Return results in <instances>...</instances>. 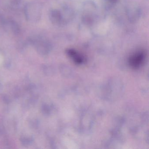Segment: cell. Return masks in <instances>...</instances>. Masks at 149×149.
Wrapping results in <instances>:
<instances>
[{
  "mask_svg": "<svg viewBox=\"0 0 149 149\" xmlns=\"http://www.w3.org/2000/svg\"><path fill=\"white\" fill-rule=\"evenodd\" d=\"M26 15L29 20L36 21L39 20L41 16V7L39 3L33 2L26 8Z\"/></svg>",
  "mask_w": 149,
  "mask_h": 149,
  "instance_id": "1",
  "label": "cell"
},
{
  "mask_svg": "<svg viewBox=\"0 0 149 149\" xmlns=\"http://www.w3.org/2000/svg\"><path fill=\"white\" fill-rule=\"evenodd\" d=\"M145 55L142 51H139L133 54L130 58V65L134 68H138L143 64L144 61Z\"/></svg>",
  "mask_w": 149,
  "mask_h": 149,
  "instance_id": "2",
  "label": "cell"
},
{
  "mask_svg": "<svg viewBox=\"0 0 149 149\" xmlns=\"http://www.w3.org/2000/svg\"><path fill=\"white\" fill-rule=\"evenodd\" d=\"M68 55L74 59L75 62L80 64L83 62V58L81 55L77 54L75 50L73 49H69L67 51Z\"/></svg>",
  "mask_w": 149,
  "mask_h": 149,
  "instance_id": "3",
  "label": "cell"
},
{
  "mask_svg": "<svg viewBox=\"0 0 149 149\" xmlns=\"http://www.w3.org/2000/svg\"><path fill=\"white\" fill-rule=\"evenodd\" d=\"M60 15L58 11H52L51 13V19L54 22H57L60 19Z\"/></svg>",
  "mask_w": 149,
  "mask_h": 149,
  "instance_id": "4",
  "label": "cell"
},
{
  "mask_svg": "<svg viewBox=\"0 0 149 149\" xmlns=\"http://www.w3.org/2000/svg\"><path fill=\"white\" fill-rule=\"evenodd\" d=\"M117 1V0H108V1H110L111 2H113V3L116 2Z\"/></svg>",
  "mask_w": 149,
  "mask_h": 149,
  "instance_id": "5",
  "label": "cell"
}]
</instances>
